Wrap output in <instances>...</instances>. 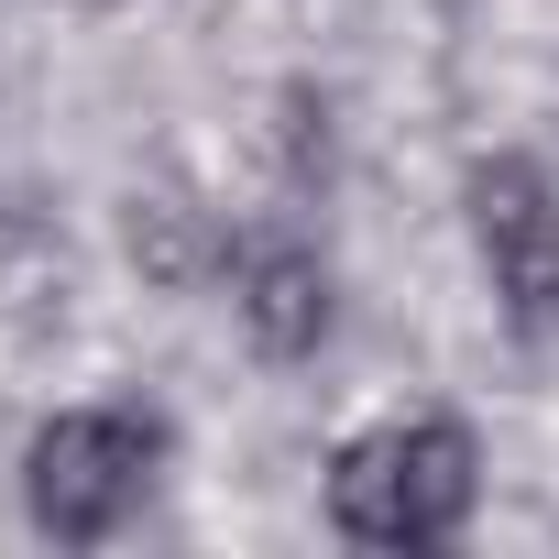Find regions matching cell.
I'll list each match as a JSON object with an SVG mask.
<instances>
[{
    "label": "cell",
    "mask_w": 559,
    "mask_h": 559,
    "mask_svg": "<svg viewBox=\"0 0 559 559\" xmlns=\"http://www.w3.org/2000/svg\"><path fill=\"white\" fill-rule=\"evenodd\" d=\"M154 461H165V428H154V417H132V406H78V417H56V428L34 439L23 504H34V526H45L56 548H88V537H110V526L143 504Z\"/></svg>",
    "instance_id": "7a4b0ae2"
},
{
    "label": "cell",
    "mask_w": 559,
    "mask_h": 559,
    "mask_svg": "<svg viewBox=\"0 0 559 559\" xmlns=\"http://www.w3.org/2000/svg\"><path fill=\"white\" fill-rule=\"evenodd\" d=\"M483 493V450L461 417H395L330 461V526L352 548H439Z\"/></svg>",
    "instance_id": "6da1fadb"
},
{
    "label": "cell",
    "mask_w": 559,
    "mask_h": 559,
    "mask_svg": "<svg viewBox=\"0 0 559 559\" xmlns=\"http://www.w3.org/2000/svg\"><path fill=\"white\" fill-rule=\"evenodd\" d=\"M472 241H483V274L515 330H548L559 319V187L526 165V154H493L472 165Z\"/></svg>",
    "instance_id": "3957f363"
},
{
    "label": "cell",
    "mask_w": 559,
    "mask_h": 559,
    "mask_svg": "<svg viewBox=\"0 0 559 559\" xmlns=\"http://www.w3.org/2000/svg\"><path fill=\"white\" fill-rule=\"evenodd\" d=\"M241 330L274 362H308L330 341V274H319V252H297V241L241 252Z\"/></svg>",
    "instance_id": "277c9868"
}]
</instances>
